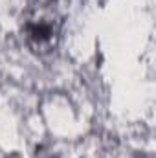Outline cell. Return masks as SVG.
<instances>
[{"instance_id":"1","label":"cell","mask_w":156,"mask_h":158,"mask_svg":"<svg viewBox=\"0 0 156 158\" xmlns=\"http://www.w3.org/2000/svg\"><path fill=\"white\" fill-rule=\"evenodd\" d=\"M26 31H28L30 44H33L37 48L46 46V44H51L53 35H55V28L48 20H33V22H28Z\"/></svg>"}]
</instances>
